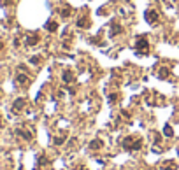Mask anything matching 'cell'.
Instances as JSON below:
<instances>
[{"mask_svg":"<svg viewBox=\"0 0 179 170\" xmlns=\"http://www.w3.org/2000/svg\"><path fill=\"white\" fill-rule=\"evenodd\" d=\"M137 48L141 49L142 53H146V51H148V39H146V37L137 39Z\"/></svg>","mask_w":179,"mask_h":170,"instance_id":"2","label":"cell"},{"mask_svg":"<svg viewBox=\"0 0 179 170\" xmlns=\"http://www.w3.org/2000/svg\"><path fill=\"white\" fill-rule=\"evenodd\" d=\"M90 147H91V149H95V147L99 149V147H102V142H100V140H93L91 144H90Z\"/></svg>","mask_w":179,"mask_h":170,"instance_id":"10","label":"cell"},{"mask_svg":"<svg viewBox=\"0 0 179 170\" xmlns=\"http://www.w3.org/2000/svg\"><path fill=\"white\" fill-rule=\"evenodd\" d=\"M25 98H16V102L13 103V109L14 110H21L23 109V107H25Z\"/></svg>","mask_w":179,"mask_h":170,"instance_id":"3","label":"cell"},{"mask_svg":"<svg viewBox=\"0 0 179 170\" xmlns=\"http://www.w3.org/2000/svg\"><path fill=\"white\" fill-rule=\"evenodd\" d=\"M72 79H74V75H72L70 72H65V74H63V81H65V83H70Z\"/></svg>","mask_w":179,"mask_h":170,"instance_id":"8","label":"cell"},{"mask_svg":"<svg viewBox=\"0 0 179 170\" xmlns=\"http://www.w3.org/2000/svg\"><path fill=\"white\" fill-rule=\"evenodd\" d=\"M2 48H4V46H2V42H0V49H2Z\"/></svg>","mask_w":179,"mask_h":170,"instance_id":"12","label":"cell"},{"mask_svg":"<svg viewBox=\"0 0 179 170\" xmlns=\"http://www.w3.org/2000/svg\"><path fill=\"white\" fill-rule=\"evenodd\" d=\"M46 28H48L49 32H55L56 28H58V25H56V23H53V21H49V23L46 25Z\"/></svg>","mask_w":179,"mask_h":170,"instance_id":"7","label":"cell"},{"mask_svg":"<svg viewBox=\"0 0 179 170\" xmlns=\"http://www.w3.org/2000/svg\"><path fill=\"white\" fill-rule=\"evenodd\" d=\"M16 83H18V84H26V83H28V77H26L25 74H18V75H16Z\"/></svg>","mask_w":179,"mask_h":170,"instance_id":"6","label":"cell"},{"mask_svg":"<svg viewBox=\"0 0 179 170\" xmlns=\"http://www.w3.org/2000/svg\"><path fill=\"white\" fill-rule=\"evenodd\" d=\"M26 46H35V44L39 42V37L37 35H30V37H26Z\"/></svg>","mask_w":179,"mask_h":170,"instance_id":"4","label":"cell"},{"mask_svg":"<svg viewBox=\"0 0 179 170\" xmlns=\"http://www.w3.org/2000/svg\"><path fill=\"white\" fill-rule=\"evenodd\" d=\"M163 133H165L167 137H172L174 132H172V128H170V126H165V128H163Z\"/></svg>","mask_w":179,"mask_h":170,"instance_id":"9","label":"cell"},{"mask_svg":"<svg viewBox=\"0 0 179 170\" xmlns=\"http://www.w3.org/2000/svg\"><path fill=\"white\" fill-rule=\"evenodd\" d=\"M123 146L130 151H134V149H139L141 147V139H135V137H128V139L123 140Z\"/></svg>","mask_w":179,"mask_h":170,"instance_id":"1","label":"cell"},{"mask_svg":"<svg viewBox=\"0 0 179 170\" xmlns=\"http://www.w3.org/2000/svg\"><path fill=\"white\" fill-rule=\"evenodd\" d=\"M148 21L149 23H156V21H158V14H156V11H149L148 12Z\"/></svg>","mask_w":179,"mask_h":170,"instance_id":"5","label":"cell"},{"mask_svg":"<svg viewBox=\"0 0 179 170\" xmlns=\"http://www.w3.org/2000/svg\"><path fill=\"white\" fill-rule=\"evenodd\" d=\"M79 170H86V168H79Z\"/></svg>","mask_w":179,"mask_h":170,"instance_id":"13","label":"cell"},{"mask_svg":"<svg viewBox=\"0 0 179 170\" xmlns=\"http://www.w3.org/2000/svg\"><path fill=\"white\" fill-rule=\"evenodd\" d=\"M30 63H39V56H32V58H30Z\"/></svg>","mask_w":179,"mask_h":170,"instance_id":"11","label":"cell"}]
</instances>
